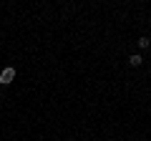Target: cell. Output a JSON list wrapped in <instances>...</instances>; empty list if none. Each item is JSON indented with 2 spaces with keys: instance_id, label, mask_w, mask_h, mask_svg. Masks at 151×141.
I'll use <instances>...</instances> for the list:
<instances>
[{
  "instance_id": "3957f363",
  "label": "cell",
  "mask_w": 151,
  "mask_h": 141,
  "mask_svg": "<svg viewBox=\"0 0 151 141\" xmlns=\"http://www.w3.org/2000/svg\"><path fill=\"white\" fill-rule=\"evenodd\" d=\"M149 45H151V40L146 38V35H144V38H139V48H141V50H146Z\"/></svg>"
},
{
  "instance_id": "6da1fadb",
  "label": "cell",
  "mask_w": 151,
  "mask_h": 141,
  "mask_svg": "<svg viewBox=\"0 0 151 141\" xmlns=\"http://www.w3.org/2000/svg\"><path fill=\"white\" fill-rule=\"evenodd\" d=\"M13 78H15V68L13 65H5V68L0 70V86H10Z\"/></svg>"
},
{
  "instance_id": "7a4b0ae2",
  "label": "cell",
  "mask_w": 151,
  "mask_h": 141,
  "mask_svg": "<svg viewBox=\"0 0 151 141\" xmlns=\"http://www.w3.org/2000/svg\"><path fill=\"white\" fill-rule=\"evenodd\" d=\"M141 63H144V58H141L139 53H134V55H129V65H134V68H139Z\"/></svg>"
}]
</instances>
